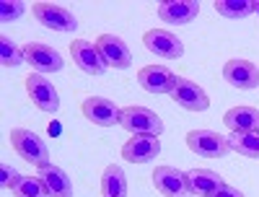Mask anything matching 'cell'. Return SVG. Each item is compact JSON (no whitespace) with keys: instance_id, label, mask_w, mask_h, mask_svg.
Instances as JSON below:
<instances>
[{"instance_id":"1","label":"cell","mask_w":259,"mask_h":197,"mask_svg":"<svg viewBox=\"0 0 259 197\" xmlns=\"http://www.w3.org/2000/svg\"><path fill=\"white\" fill-rule=\"evenodd\" d=\"M11 145L13 150L18 153L24 161H29L31 166L41 169L50 164V148L47 143L41 140L34 130H26V127H13L11 130Z\"/></svg>"},{"instance_id":"2","label":"cell","mask_w":259,"mask_h":197,"mask_svg":"<svg viewBox=\"0 0 259 197\" xmlns=\"http://www.w3.org/2000/svg\"><path fill=\"white\" fill-rule=\"evenodd\" d=\"M119 125L133 135H161L163 133V120L148 106H124Z\"/></svg>"},{"instance_id":"3","label":"cell","mask_w":259,"mask_h":197,"mask_svg":"<svg viewBox=\"0 0 259 197\" xmlns=\"http://www.w3.org/2000/svg\"><path fill=\"white\" fill-rule=\"evenodd\" d=\"M31 13H34V18L45 29H52V31H75L78 29L75 16L68 8H62V6H55V3H34L31 6Z\"/></svg>"},{"instance_id":"4","label":"cell","mask_w":259,"mask_h":197,"mask_svg":"<svg viewBox=\"0 0 259 197\" xmlns=\"http://www.w3.org/2000/svg\"><path fill=\"white\" fill-rule=\"evenodd\" d=\"M26 94L31 99V104L39 109V112H47V114H55L60 109V94L57 89L39 73H31L26 78Z\"/></svg>"},{"instance_id":"5","label":"cell","mask_w":259,"mask_h":197,"mask_svg":"<svg viewBox=\"0 0 259 197\" xmlns=\"http://www.w3.org/2000/svg\"><path fill=\"white\" fill-rule=\"evenodd\" d=\"M80 112L83 117L99 125V127H112V125H119V117H122V109L109 101V99H104V96H89V99H83L80 104Z\"/></svg>"},{"instance_id":"6","label":"cell","mask_w":259,"mask_h":197,"mask_svg":"<svg viewBox=\"0 0 259 197\" xmlns=\"http://www.w3.org/2000/svg\"><path fill=\"white\" fill-rule=\"evenodd\" d=\"M223 81L233 89H241V91H254L259 89V68L249 60H228L223 65Z\"/></svg>"},{"instance_id":"7","label":"cell","mask_w":259,"mask_h":197,"mask_svg":"<svg viewBox=\"0 0 259 197\" xmlns=\"http://www.w3.org/2000/svg\"><path fill=\"white\" fill-rule=\"evenodd\" d=\"M143 45L148 52H153L163 60H179L184 55V45L177 34L163 31V29H150L143 34Z\"/></svg>"},{"instance_id":"8","label":"cell","mask_w":259,"mask_h":197,"mask_svg":"<svg viewBox=\"0 0 259 197\" xmlns=\"http://www.w3.org/2000/svg\"><path fill=\"white\" fill-rule=\"evenodd\" d=\"M168 96L174 99L182 109H187V112H205V109L210 106V99L202 91V86H197L189 78H177V83H174V89H171Z\"/></svg>"},{"instance_id":"9","label":"cell","mask_w":259,"mask_h":197,"mask_svg":"<svg viewBox=\"0 0 259 197\" xmlns=\"http://www.w3.org/2000/svg\"><path fill=\"white\" fill-rule=\"evenodd\" d=\"M187 148L205 159H221L228 153V143L212 130H192L187 135Z\"/></svg>"},{"instance_id":"10","label":"cell","mask_w":259,"mask_h":197,"mask_svg":"<svg viewBox=\"0 0 259 197\" xmlns=\"http://www.w3.org/2000/svg\"><path fill=\"white\" fill-rule=\"evenodd\" d=\"M24 57L31 68L41 75V73H60L62 70V57L55 47L41 45V42H29L24 47Z\"/></svg>"},{"instance_id":"11","label":"cell","mask_w":259,"mask_h":197,"mask_svg":"<svg viewBox=\"0 0 259 197\" xmlns=\"http://www.w3.org/2000/svg\"><path fill=\"white\" fill-rule=\"evenodd\" d=\"M96 50L101 52L104 62H106V68H114V70H124L133 65V55H130L127 45L114 36V34H101L96 39Z\"/></svg>"},{"instance_id":"12","label":"cell","mask_w":259,"mask_h":197,"mask_svg":"<svg viewBox=\"0 0 259 197\" xmlns=\"http://www.w3.org/2000/svg\"><path fill=\"white\" fill-rule=\"evenodd\" d=\"M150 177H153V187L163 197H189L187 174L184 171H179L174 166H158Z\"/></svg>"},{"instance_id":"13","label":"cell","mask_w":259,"mask_h":197,"mask_svg":"<svg viewBox=\"0 0 259 197\" xmlns=\"http://www.w3.org/2000/svg\"><path fill=\"white\" fill-rule=\"evenodd\" d=\"M70 55H73V62L78 65L83 73H89V75H104L106 73V62H104L101 52L96 50V45H91V42L73 39Z\"/></svg>"},{"instance_id":"14","label":"cell","mask_w":259,"mask_h":197,"mask_svg":"<svg viewBox=\"0 0 259 197\" xmlns=\"http://www.w3.org/2000/svg\"><path fill=\"white\" fill-rule=\"evenodd\" d=\"M161 153V140L156 135H133L122 145V159L130 164H148Z\"/></svg>"},{"instance_id":"15","label":"cell","mask_w":259,"mask_h":197,"mask_svg":"<svg viewBox=\"0 0 259 197\" xmlns=\"http://www.w3.org/2000/svg\"><path fill=\"white\" fill-rule=\"evenodd\" d=\"M177 78L179 75L171 73L168 68H163V65H145V68H140V73H138L140 89H145L148 94H171Z\"/></svg>"},{"instance_id":"16","label":"cell","mask_w":259,"mask_h":197,"mask_svg":"<svg viewBox=\"0 0 259 197\" xmlns=\"http://www.w3.org/2000/svg\"><path fill=\"white\" fill-rule=\"evenodd\" d=\"M197 13H200L197 0H163V3H158V18L163 24L182 26L197 18Z\"/></svg>"},{"instance_id":"17","label":"cell","mask_w":259,"mask_h":197,"mask_svg":"<svg viewBox=\"0 0 259 197\" xmlns=\"http://www.w3.org/2000/svg\"><path fill=\"white\" fill-rule=\"evenodd\" d=\"M223 125L231 133H259V109L254 106H231L223 114Z\"/></svg>"},{"instance_id":"18","label":"cell","mask_w":259,"mask_h":197,"mask_svg":"<svg viewBox=\"0 0 259 197\" xmlns=\"http://www.w3.org/2000/svg\"><path fill=\"white\" fill-rule=\"evenodd\" d=\"M36 177L45 182L50 197H73V182L60 166H52V164L41 166Z\"/></svg>"},{"instance_id":"19","label":"cell","mask_w":259,"mask_h":197,"mask_svg":"<svg viewBox=\"0 0 259 197\" xmlns=\"http://www.w3.org/2000/svg\"><path fill=\"white\" fill-rule=\"evenodd\" d=\"M223 184V177L212 169H189L187 171V187H189V194H200V197H207L210 192H215Z\"/></svg>"},{"instance_id":"20","label":"cell","mask_w":259,"mask_h":197,"mask_svg":"<svg viewBox=\"0 0 259 197\" xmlns=\"http://www.w3.org/2000/svg\"><path fill=\"white\" fill-rule=\"evenodd\" d=\"M101 194H104V197H127V177H124L122 166L109 164V166L104 169Z\"/></svg>"},{"instance_id":"21","label":"cell","mask_w":259,"mask_h":197,"mask_svg":"<svg viewBox=\"0 0 259 197\" xmlns=\"http://www.w3.org/2000/svg\"><path fill=\"white\" fill-rule=\"evenodd\" d=\"M226 143H228L231 150L239 153V156L259 159V133H231Z\"/></svg>"},{"instance_id":"22","label":"cell","mask_w":259,"mask_h":197,"mask_svg":"<svg viewBox=\"0 0 259 197\" xmlns=\"http://www.w3.org/2000/svg\"><path fill=\"white\" fill-rule=\"evenodd\" d=\"M215 11L223 18H246L254 13L251 0H215Z\"/></svg>"},{"instance_id":"23","label":"cell","mask_w":259,"mask_h":197,"mask_svg":"<svg viewBox=\"0 0 259 197\" xmlns=\"http://www.w3.org/2000/svg\"><path fill=\"white\" fill-rule=\"evenodd\" d=\"M24 47H18L11 36H0V65L3 68H18L21 62H24Z\"/></svg>"},{"instance_id":"24","label":"cell","mask_w":259,"mask_h":197,"mask_svg":"<svg viewBox=\"0 0 259 197\" xmlns=\"http://www.w3.org/2000/svg\"><path fill=\"white\" fill-rule=\"evenodd\" d=\"M11 192H13L16 197H50L45 182H41L39 177H24V174L18 177V182L13 184Z\"/></svg>"},{"instance_id":"25","label":"cell","mask_w":259,"mask_h":197,"mask_svg":"<svg viewBox=\"0 0 259 197\" xmlns=\"http://www.w3.org/2000/svg\"><path fill=\"white\" fill-rule=\"evenodd\" d=\"M24 3H21V0H3V3H0V21H3V24H8V21H16V18H21L24 16Z\"/></svg>"},{"instance_id":"26","label":"cell","mask_w":259,"mask_h":197,"mask_svg":"<svg viewBox=\"0 0 259 197\" xmlns=\"http://www.w3.org/2000/svg\"><path fill=\"white\" fill-rule=\"evenodd\" d=\"M18 177H21V174L13 166H8V164L0 166V187H3V189H13V184L18 182Z\"/></svg>"},{"instance_id":"27","label":"cell","mask_w":259,"mask_h":197,"mask_svg":"<svg viewBox=\"0 0 259 197\" xmlns=\"http://www.w3.org/2000/svg\"><path fill=\"white\" fill-rule=\"evenodd\" d=\"M207 197H244V192L241 189H236V187H231V184H221L218 189H215V192H210Z\"/></svg>"},{"instance_id":"28","label":"cell","mask_w":259,"mask_h":197,"mask_svg":"<svg viewBox=\"0 0 259 197\" xmlns=\"http://www.w3.org/2000/svg\"><path fill=\"white\" fill-rule=\"evenodd\" d=\"M254 13L259 16V0H256V3H254Z\"/></svg>"}]
</instances>
